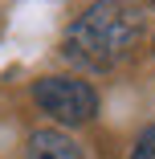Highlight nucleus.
Listing matches in <instances>:
<instances>
[{
    "mask_svg": "<svg viewBox=\"0 0 155 159\" xmlns=\"http://www.w3.org/2000/svg\"><path fill=\"white\" fill-rule=\"evenodd\" d=\"M143 37V16L127 0H94L66 33V53L82 66L110 70Z\"/></svg>",
    "mask_w": 155,
    "mask_h": 159,
    "instance_id": "1",
    "label": "nucleus"
},
{
    "mask_svg": "<svg viewBox=\"0 0 155 159\" xmlns=\"http://www.w3.org/2000/svg\"><path fill=\"white\" fill-rule=\"evenodd\" d=\"M33 102L61 126H82L98 114V94L82 78H41L33 82Z\"/></svg>",
    "mask_w": 155,
    "mask_h": 159,
    "instance_id": "2",
    "label": "nucleus"
},
{
    "mask_svg": "<svg viewBox=\"0 0 155 159\" xmlns=\"http://www.w3.org/2000/svg\"><path fill=\"white\" fill-rule=\"evenodd\" d=\"M25 159H82V151L66 131H33Z\"/></svg>",
    "mask_w": 155,
    "mask_h": 159,
    "instance_id": "3",
    "label": "nucleus"
},
{
    "mask_svg": "<svg viewBox=\"0 0 155 159\" xmlns=\"http://www.w3.org/2000/svg\"><path fill=\"white\" fill-rule=\"evenodd\" d=\"M131 159H155V122L143 126V135H139L135 147H131Z\"/></svg>",
    "mask_w": 155,
    "mask_h": 159,
    "instance_id": "4",
    "label": "nucleus"
},
{
    "mask_svg": "<svg viewBox=\"0 0 155 159\" xmlns=\"http://www.w3.org/2000/svg\"><path fill=\"white\" fill-rule=\"evenodd\" d=\"M151 8H155V0H151Z\"/></svg>",
    "mask_w": 155,
    "mask_h": 159,
    "instance_id": "5",
    "label": "nucleus"
}]
</instances>
